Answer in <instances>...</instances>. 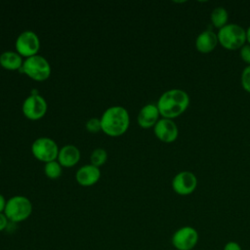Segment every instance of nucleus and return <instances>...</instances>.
<instances>
[{
	"label": "nucleus",
	"mask_w": 250,
	"mask_h": 250,
	"mask_svg": "<svg viewBox=\"0 0 250 250\" xmlns=\"http://www.w3.org/2000/svg\"><path fill=\"white\" fill-rule=\"evenodd\" d=\"M22 113L30 120H39L47 112L48 104L46 100L39 94H31L22 103Z\"/></svg>",
	"instance_id": "9"
},
{
	"label": "nucleus",
	"mask_w": 250,
	"mask_h": 250,
	"mask_svg": "<svg viewBox=\"0 0 250 250\" xmlns=\"http://www.w3.org/2000/svg\"><path fill=\"white\" fill-rule=\"evenodd\" d=\"M218 43L217 33L212 29H206L197 35L194 45L197 52L201 54H209L215 50Z\"/></svg>",
	"instance_id": "13"
},
{
	"label": "nucleus",
	"mask_w": 250,
	"mask_h": 250,
	"mask_svg": "<svg viewBox=\"0 0 250 250\" xmlns=\"http://www.w3.org/2000/svg\"><path fill=\"white\" fill-rule=\"evenodd\" d=\"M9 225V220L4 213H0V232L5 230Z\"/></svg>",
	"instance_id": "24"
},
{
	"label": "nucleus",
	"mask_w": 250,
	"mask_h": 250,
	"mask_svg": "<svg viewBox=\"0 0 250 250\" xmlns=\"http://www.w3.org/2000/svg\"><path fill=\"white\" fill-rule=\"evenodd\" d=\"M86 129L90 133H98L99 131H102V125H101V119L92 117L86 122Z\"/></svg>",
	"instance_id": "21"
},
{
	"label": "nucleus",
	"mask_w": 250,
	"mask_h": 250,
	"mask_svg": "<svg viewBox=\"0 0 250 250\" xmlns=\"http://www.w3.org/2000/svg\"><path fill=\"white\" fill-rule=\"evenodd\" d=\"M16 52L21 57L29 58L37 55L40 48V39L32 30H24L19 34L15 42Z\"/></svg>",
	"instance_id": "7"
},
{
	"label": "nucleus",
	"mask_w": 250,
	"mask_h": 250,
	"mask_svg": "<svg viewBox=\"0 0 250 250\" xmlns=\"http://www.w3.org/2000/svg\"><path fill=\"white\" fill-rule=\"evenodd\" d=\"M62 165L59 163L58 160H54V161H50L45 163L44 165V173L45 175L52 180L58 179L59 177H61L62 169Z\"/></svg>",
	"instance_id": "18"
},
{
	"label": "nucleus",
	"mask_w": 250,
	"mask_h": 250,
	"mask_svg": "<svg viewBox=\"0 0 250 250\" xmlns=\"http://www.w3.org/2000/svg\"><path fill=\"white\" fill-rule=\"evenodd\" d=\"M246 42H247V44L250 45V25L246 29Z\"/></svg>",
	"instance_id": "26"
},
{
	"label": "nucleus",
	"mask_w": 250,
	"mask_h": 250,
	"mask_svg": "<svg viewBox=\"0 0 250 250\" xmlns=\"http://www.w3.org/2000/svg\"><path fill=\"white\" fill-rule=\"evenodd\" d=\"M23 61L21 56L14 51H6L0 55V65L9 70L21 69Z\"/></svg>",
	"instance_id": "16"
},
{
	"label": "nucleus",
	"mask_w": 250,
	"mask_h": 250,
	"mask_svg": "<svg viewBox=\"0 0 250 250\" xmlns=\"http://www.w3.org/2000/svg\"><path fill=\"white\" fill-rule=\"evenodd\" d=\"M106 159H107V152L105 149L102 147L95 148L90 155L91 164L96 167H101L102 165H104Z\"/></svg>",
	"instance_id": "19"
},
{
	"label": "nucleus",
	"mask_w": 250,
	"mask_h": 250,
	"mask_svg": "<svg viewBox=\"0 0 250 250\" xmlns=\"http://www.w3.org/2000/svg\"><path fill=\"white\" fill-rule=\"evenodd\" d=\"M219 44L226 50H239L246 43V29L237 23H227L217 32Z\"/></svg>",
	"instance_id": "3"
},
{
	"label": "nucleus",
	"mask_w": 250,
	"mask_h": 250,
	"mask_svg": "<svg viewBox=\"0 0 250 250\" xmlns=\"http://www.w3.org/2000/svg\"><path fill=\"white\" fill-rule=\"evenodd\" d=\"M198 239L197 230L190 226H185L173 233L171 242L176 250H192L196 246Z\"/></svg>",
	"instance_id": "8"
},
{
	"label": "nucleus",
	"mask_w": 250,
	"mask_h": 250,
	"mask_svg": "<svg viewBox=\"0 0 250 250\" xmlns=\"http://www.w3.org/2000/svg\"><path fill=\"white\" fill-rule=\"evenodd\" d=\"M239 56L247 65H250V45L249 44H245L239 49Z\"/></svg>",
	"instance_id": "22"
},
{
	"label": "nucleus",
	"mask_w": 250,
	"mask_h": 250,
	"mask_svg": "<svg viewBox=\"0 0 250 250\" xmlns=\"http://www.w3.org/2000/svg\"><path fill=\"white\" fill-rule=\"evenodd\" d=\"M223 250H242V248L239 243L235 241H229L225 244Z\"/></svg>",
	"instance_id": "23"
},
{
	"label": "nucleus",
	"mask_w": 250,
	"mask_h": 250,
	"mask_svg": "<svg viewBox=\"0 0 250 250\" xmlns=\"http://www.w3.org/2000/svg\"><path fill=\"white\" fill-rule=\"evenodd\" d=\"M57 159L62 167H73L80 160V150L73 145L63 146L60 148Z\"/></svg>",
	"instance_id": "15"
},
{
	"label": "nucleus",
	"mask_w": 250,
	"mask_h": 250,
	"mask_svg": "<svg viewBox=\"0 0 250 250\" xmlns=\"http://www.w3.org/2000/svg\"><path fill=\"white\" fill-rule=\"evenodd\" d=\"M100 119L102 131L110 137L123 135L130 125L129 112L121 105H113L106 108Z\"/></svg>",
	"instance_id": "2"
},
{
	"label": "nucleus",
	"mask_w": 250,
	"mask_h": 250,
	"mask_svg": "<svg viewBox=\"0 0 250 250\" xmlns=\"http://www.w3.org/2000/svg\"><path fill=\"white\" fill-rule=\"evenodd\" d=\"M240 83L243 90L250 94V65L243 68L240 76Z\"/></svg>",
	"instance_id": "20"
},
{
	"label": "nucleus",
	"mask_w": 250,
	"mask_h": 250,
	"mask_svg": "<svg viewBox=\"0 0 250 250\" xmlns=\"http://www.w3.org/2000/svg\"><path fill=\"white\" fill-rule=\"evenodd\" d=\"M189 102V96L186 91L175 88L162 93L156 105L162 118L174 119L188 109Z\"/></svg>",
	"instance_id": "1"
},
{
	"label": "nucleus",
	"mask_w": 250,
	"mask_h": 250,
	"mask_svg": "<svg viewBox=\"0 0 250 250\" xmlns=\"http://www.w3.org/2000/svg\"><path fill=\"white\" fill-rule=\"evenodd\" d=\"M171 186L177 194L182 196L189 195L197 188V177L190 171H181L174 176Z\"/></svg>",
	"instance_id": "10"
},
{
	"label": "nucleus",
	"mask_w": 250,
	"mask_h": 250,
	"mask_svg": "<svg viewBox=\"0 0 250 250\" xmlns=\"http://www.w3.org/2000/svg\"><path fill=\"white\" fill-rule=\"evenodd\" d=\"M0 164H1V159H0Z\"/></svg>",
	"instance_id": "27"
},
{
	"label": "nucleus",
	"mask_w": 250,
	"mask_h": 250,
	"mask_svg": "<svg viewBox=\"0 0 250 250\" xmlns=\"http://www.w3.org/2000/svg\"><path fill=\"white\" fill-rule=\"evenodd\" d=\"M32 213L31 201L23 195H15L7 200L4 214L9 222L17 224L25 221Z\"/></svg>",
	"instance_id": "4"
},
{
	"label": "nucleus",
	"mask_w": 250,
	"mask_h": 250,
	"mask_svg": "<svg viewBox=\"0 0 250 250\" xmlns=\"http://www.w3.org/2000/svg\"><path fill=\"white\" fill-rule=\"evenodd\" d=\"M210 21H211L212 25L215 28L220 29V28H222L223 26H225L228 23L229 13L222 6L216 7V8H214L212 10V12L210 14Z\"/></svg>",
	"instance_id": "17"
},
{
	"label": "nucleus",
	"mask_w": 250,
	"mask_h": 250,
	"mask_svg": "<svg viewBox=\"0 0 250 250\" xmlns=\"http://www.w3.org/2000/svg\"><path fill=\"white\" fill-rule=\"evenodd\" d=\"M20 70L32 80L44 81L51 75V64L46 58L37 54L26 58Z\"/></svg>",
	"instance_id": "5"
},
{
	"label": "nucleus",
	"mask_w": 250,
	"mask_h": 250,
	"mask_svg": "<svg viewBox=\"0 0 250 250\" xmlns=\"http://www.w3.org/2000/svg\"><path fill=\"white\" fill-rule=\"evenodd\" d=\"M160 113L155 104H146L139 111L137 121L140 127L144 129L153 128L160 119Z\"/></svg>",
	"instance_id": "12"
},
{
	"label": "nucleus",
	"mask_w": 250,
	"mask_h": 250,
	"mask_svg": "<svg viewBox=\"0 0 250 250\" xmlns=\"http://www.w3.org/2000/svg\"><path fill=\"white\" fill-rule=\"evenodd\" d=\"M155 137L162 143H174L179 136V128L173 119L160 118L153 127Z\"/></svg>",
	"instance_id": "11"
},
{
	"label": "nucleus",
	"mask_w": 250,
	"mask_h": 250,
	"mask_svg": "<svg viewBox=\"0 0 250 250\" xmlns=\"http://www.w3.org/2000/svg\"><path fill=\"white\" fill-rule=\"evenodd\" d=\"M101 178V171L99 167H96L92 164H86L80 167L76 174V182L82 187H90L98 183Z\"/></svg>",
	"instance_id": "14"
},
{
	"label": "nucleus",
	"mask_w": 250,
	"mask_h": 250,
	"mask_svg": "<svg viewBox=\"0 0 250 250\" xmlns=\"http://www.w3.org/2000/svg\"><path fill=\"white\" fill-rule=\"evenodd\" d=\"M59 150L57 143L48 137H40L31 145V152L33 156L44 163L57 160Z\"/></svg>",
	"instance_id": "6"
},
{
	"label": "nucleus",
	"mask_w": 250,
	"mask_h": 250,
	"mask_svg": "<svg viewBox=\"0 0 250 250\" xmlns=\"http://www.w3.org/2000/svg\"><path fill=\"white\" fill-rule=\"evenodd\" d=\"M6 203H7L6 198L4 197V195H2L0 193V213H4V210H5V207H6Z\"/></svg>",
	"instance_id": "25"
}]
</instances>
